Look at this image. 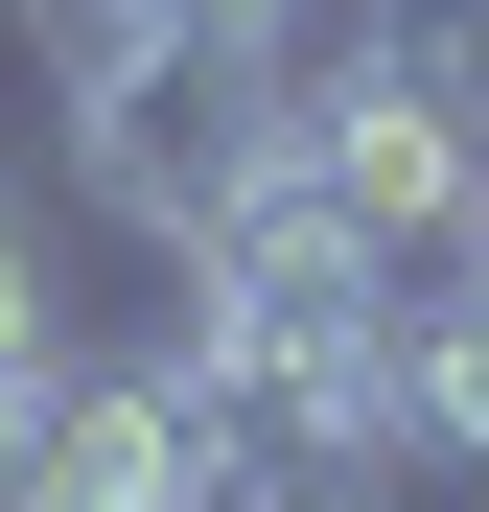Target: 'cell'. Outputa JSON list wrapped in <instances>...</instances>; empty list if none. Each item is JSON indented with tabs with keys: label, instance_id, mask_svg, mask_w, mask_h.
I'll list each match as a JSON object with an SVG mask.
<instances>
[{
	"label": "cell",
	"instance_id": "obj_1",
	"mask_svg": "<svg viewBox=\"0 0 489 512\" xmlns=\"http://www.w3.org/2000/svg\"><path fill=\"white\" fill-rule=\"evenodd\" d=\"M280 94H303V24H94L70 47V187L140 256H187L280 163Z\"/></svg>",
	"mask_w": 489,
	"mask_h": 512
},
{
	"label": "cell",
	"instance_id": "obj_2",
	"mask_svg": "<svg viewBox=\"0 0 489 512\" xmlns=\"http://www.w3.org/2000/svg\"><path fill=\"white\" fill-rule=\"evenodd\" d=\"M187 396H163V350H70L24 396V443H0V512H187Z\"/></svg>",
	"mask_w": 489,
	"mask_h": 512
},
{
	"label": "cell",
	"instance_id": "obj_3",
	"mask_svg": "<svg viewBox=\"0 0 489 512\" xmlns=\"http://www.w3.org/2000/svg\"><path fill=\"white\" fill-rule=\"evenodd\" d=\"M396 466H466L489 489V256H396Z\"/></svg>",
	"mask_w": 489,
	"mask_h": 512
},
{
	"label": "cell",
	"instance_id": "obj_4",
	"mask_svg": "<svg viewBox=\"0 0 489 512\" xmlns=\"http://www.w3.org/2000/svg\"><path fill=\"white\" fill-rule=\"evenodd\" d=\"M303 70H350V94H420L489 140V0H326V47Z\"/></svg>",
	"mask_w": 489,
	"mask_h": 512
},
{
	"label": "cell",
	"instance_id": "obj_5",
	"mask_svg": "<svg viewBox=\"0 0 489 512\" xmlns=\"http://www.w3.org/2000/svg\"><path fill=\"white\" fill-rule=\"evenodd\" d=\"M47 373H70V303H47V233L0 210V396H47Z\"/></svg>",
	"mask_w": 489,
	"mask_h": 512
},
{
	"label": "cell",
	"instance_id": "obj_6",
	"mask_svg": "<svg viewBox=\"0 0 489 512\" xmlns=\"http://www.w3.org/2000/svg\"><path fill=\"white\" fill-rule=\"evenodd\" d=\"M47 24L94 47V24H303V0H47Z\"/></svg>",
	"mask_w": 489,
	"mask_h": 512
},
{
	"label": "cell",
	"instance_id": "obj_7",
	"mask_svg": "<svg viewBox=\"0 0 489 512\" xmlns=\"http://www.w3.org/2000/svg\"><path fill=\"white\" fill-rule=\"evenodd\" d=\"M350 512H396V489H350Z\"/></svg>",
	"mask_w": 489,
	"mask_h": 512
}]
</instances>
